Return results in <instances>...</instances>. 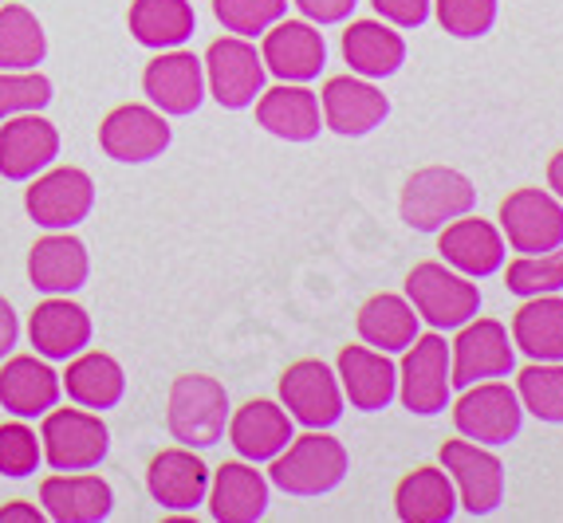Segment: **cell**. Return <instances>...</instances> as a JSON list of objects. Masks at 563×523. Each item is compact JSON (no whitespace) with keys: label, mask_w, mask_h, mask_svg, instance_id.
Masks as SVG:
<instances>
[{"label":"cell","mask_w":563,"mask_h":523,"mask_svg":"<svg viewBox=\"0 0 563 523\" xmlns=\"http://www.w3.org/2000/svg\"><path fill=\"white\" fill-rule=\"evenodd\" d=\"M517 393L525 413L548 425H563V363H532L520 370Z\"/></svg>","instance_id":"36"},{"label":"cell","mask_w":563,"mask_h":523,"mask_svg":"<svg viewBox=\"0 0 563 523\" xmlns=\"http://www.w3.org/2000/svg\"><path fill=\"white\" fill-rule=\"evenodd\" d=\"M29 338L40 358L67 363V358H76L79 350H87V343H91V315H87L79 303H71V299L52 296L32 311Z\"/></svg>","instance_id":"24"},{"label":"cell","mask_w":563,"mask_h":523,"mask_svg":"<svg viewBox=\"0 0 563 523\" xmlns=\"http://www.w3.org/2000/svg\"><path fill=\"white\" fill-rule=\"evenodd\" d=\"M406 299L433 331H457L481 311V288L457 268L426 260L406 276Z\"/></svg>","instance_id":"4"},{"label":"cell","mask_w":563,"mask_h":523,"mask_svg":"<svg viewBox=\"0 0 563 523\" xmlns=\"http://www.w3.org/2000/svg\"><path fill=\"white\" fill-rule=\"evenodd\" d=\"M201 64H206L209 94L225 111H244V107H253L261 99L268 67H264V56L244 36L213 40Z\"/></svg>","instance_id":"8"},{"label":"cell","mask_w":563,"mask_h":523,"mask_svg":"<svg viewBox=\"0 0 563 523\" xmlns=\"http://www.w3.org/2000/svg\"><path fill=\"white\" fill-rule=\"evenodd\" d=\"M296 9H300L303 20H311L316 29H323V24H343V20L355 12L358 0H291Z\"/></svg>","instance_id":"43"},{"label":"cell","mask_w":563,"mask_h":523,"mask_svg":"<svg viewBox=\"0 0 563 523\" xmlns=\"http://www.w3.org/2000/svg\"><path fill=\"white\" fill-rule=\"evenodd\" d=\"M371 4L395 29H422L433 12V0H371Z\"/></svg>","instance_id":"42"},{"label":"cell","mask_w":563,"mask_h":523,"mask_svg":"<svg viewBox=\"0 0 563 523\" xmlns=\"http://www.w3.org/2000/svg\"><path fill=\"white\" fill-rule=\"evenodd\" d=\"M67 398L84 410H114L126 393V374L114 363L111 355H99V350H79L71 363H67V374H59Z\"/></svg>","instance_id":"31"},{"label":"cell","mask_w":563,"mask_h":523,"mask_svg":"<svg viewBox=\"0 0 563 523\" xmlns=\"http://www.w3.org/2000/svg\"><path fill=\"white\" fill-rule=\"evenodd\" d=\"M457 343L450 346V382L457 390L488 378H508L517 366V343L508 338V327L497 319H470L457 327Z\"/></svg>","instance_id":"10"},{"label":"cell","mask_w":563,"mask_h":523,"mask_svg":"<svg viewBox=\"0 0 563 523\" xmlns=\"http://www.w3.org/2000/svg\"><path fill=\"white\" fill-rule=\"evenodd\" d=\"M166 425L186 448H213L229 425V390L209 374H181L169 386Z\"/></svg>","instance_id":"2"},{"label":"cell","mask_w":563,"mask_h":523,"mask_svg":"<svg viewBox=\"0 0 563 523\" xmlns=\"http://www.w3.org/2000/svg\"><path fill=\"white\" fill-rule=\"evenodd\" d=\"M438 253L450 268H457L461 276L470 280H485V276H497L505 268L508 244L505 233L497 224L481 221V216H457L442 229V241H438Z\"/></svg>","instance_id":"19"},{"label":"cell","mask_w":563,"mask_h":523,"mask_svg":"<svg viewBox=\"0 0 563 523\" xmlns=\"http://www.w3.org/2000/svg\"><path fill=\"white\" fill-rule=\"evenodd\" d=\"M64 382L59 374L36 355H12L0 366V405L12 418H44L52 405L59 402Z\"/></svg>","instance_id":"25"},{"label":"cell","mask_w":563,"mask_h":523,"mask_svg":"<svg viewBox=\"0 0 563 523\" xmlns=\"http://www.w3.org/2000/svg\"><path fill=\"white\" fill-rule=\"evenodd\" d=\"M99 146L107 158L122 166H142V162L162 158V149L169 146V122L158 107L122 103L99 126Z\"/></svg>","instance_id":"14"},{"label":"cell","mask_w":563,"mask_h":523,"mask_svg":"<svg viewBox=\"0 0 563 523\" xmlns=\"http://www.w3.org/2000/svg\"><path fill=\"white\" fill-rule=\"evenodd\" d=\"M453 425L461 437L477 441V445H508V441H517L520 425H525L520 393L500 378L465 386V393L453 405Z\"/></svg>","instance_id":"6"},{"label":"cell","mask_w":563,"mask_h":523,"mask_svg":"<svg viewBox=\"0 0 563 523\" xmlns=\"http://www.w3.org/2000/svg\"><path fill=\"white\" fill-rule=\"evenodd\" d=\"M229 441L241 460H273L291 441V413L276 402H249L229 418Z\"/></svg>","instance_id":"28"},{"label":"cell","mask_w":563,"mask_h":523,"mask_svg":"<svg viewBox=\"0 0 563 523\" xmlns=\"http://www.w3.org/2000/svg\"><path fill=\"white\" fill-rule=\"evenodd\" d=\"M505 288L520 299L563 291V253L560 248H552V253L517 256V260L505 268Z\"/></svg>","instance_id":"37"},{"label":"cell","mask_w":563,"mask_h":523,"mask_svg":"<svg viewBox=\"0 0 563 523\" xmlns=\"http://www.w3.org/2000/svg\"><path fill=\"white\" fill-rule=\"evenodd\" d=\"M206 504L217 523H256L268 512V480L253 460H229L209 477Z\"/></svg>","instance_id":"23"},{"label":"cell","mask_w":563,"mask_h":523,"mask_svg":"<svg viewBox=\"0 0 563 523\" xmlns=\"http://www.w3.org/2000/svg\"><path fill=\"white\" fill-rule=\"evenodd\" d=\"M52 103V79L40 71H0V119L44 111Z\"/></svg>","instance_id":"41"},{"label":"cell","mask_w":563,"mask_h":523,"mask_svg":"<svg viewBox=\"0 0 563 523\" xmlns=\"http://www.w3.org/2000/svg\"><path fill=\"white\" fill-rule=\"evenodd\" d=\"M343 386L339 374L320 358H300L291 363L280 378V405L308 430H331L343 418Z\"/></svg>","instance_id":"13"},{"label":"cell","mask_w":563,"mask_h":523,"mask_svg":"<svg viewBox=\"0 0 563 523\" xmlns=\"http://www.w3.org/2000/svg\"><path fill=\"white\" fill-rule=\"evenodd\" d=\"M442 468L457 488V504L470 515H493L505 500V465L488 445L477 441H445Z\"/></svg>","instance_id":"11"},{"label":"cell","mask_w":563,"mask_h":523,"mask_svg":"<svg viewBox=\"0 0 563 523\" xmlns=\"http://www.w3.org/2000/svg\"><path fill=\"white\" fill-rule=\"evenodd\" d=\"M20 338V323H16V311H12V303L4 296H0V358L9 355L12 346H16Z\"/></svg>","instance_id":"44"},{"label":"cell","mask_w":563,"mask_h":523,"mask_svg":"<svg viewBox=\"0 0 563 523\" xmlns=\"http://www.w3.org/2000/svg\"><path fill=\"white\" fill-rule=\"evenodd\" d=\"M0 4H4V0H0Z\"/></svg>","instance_id":"47"},{"label":"cell","mask_w":563,"mask_h":523,"mask_svg":"<svg viewBox=\"0 0 563 523\" xmlns=\"http://www.w3.org/2000/svg\"><path fill=\"white\" fill-rule=\"evenodd\" d=\"M343 59L351 64V75L390 79L406 64V40L386 20H355L343 32Z\"/></svg>","instance_id":"29"},{"label":"cell","mask_w":563,"mask_h":523,"mask_svg":"<svg viewBox=\"0 0 563 523\" xmlns=\"http://www.w3.org/2000/svg\"><path fill=\"white\" fill-rule=\"evenodd\" d=\"M323 126L339 138H363L390 114V99L363 75H335L320 94Z\"/></svg>","instance_id":"17"},{"label":"cell","mask_w":563,"mask_h":523,"mask_svg":"<svg viewBox=\"0 0 563 523\" xmlns=\"http://www.w3.org/2000/svg\"><path fill=\"white\" fill-rule=\"evenodd\" d=\"M40 504L56 523H99L111 515L114 492L103 477H71V472H56L40 485Z\"/></svg>","instance_id":"27"},{"label":"cell","mask_w":563,"mask_h":523,"mask_svg":"<svg viewBox=\"0 0 563 523\" xmlns=\"http://www.w3.org/2000/svg\"><path fill=\"white\" fill-rule=\"evenodd\" d=\"M438 24L457 40H481L497 24V0H433Z\"/></svg>","instance_id":"39"},{"label":"cell","mask_w":563,"mask_h":523,"mask_svg":"<svg viewBox=\"0 0 563 523\" xmlns=\"http://www.w3.org/2000/svg\"><path fill=\"white\" fill-rule=\"evenodd\" d=\"M402 370H398V398L418 418H433L450 405V343L438 331L418 335L402 350Z\"/></svg>","instance_id":"7"},{"label":"cell","mask_w":563,"mask_h":523,"mask_svg":"<svg viewBox=\"0 0 563 523\" xmlns=\"http://www.w3.org/2000/svg\"><path fill=\"white\" fill-rule=\"evenodd\" d=\"M40 445H44V460L56 472H87L99 468V460L111 448V433H107L103 418L95 410H52L44 413L40 425Z\"/></svg>","instance_id":"5"},{"label":"cell","mask_w":563,"mask_h":523,"mask_svg":"<svg viewBox=\"0 0 563 523\" xmlns=\"http://www.w3.org/2000/svg\"><path fill=\"white\" fill-rule=\"evenodd\" d=\"M146 488L166 512H194L209 496V468L194 448H162L146 468Z\"/></svg>","instance_id":"20"},{"label":"cell","mask_w":563,"mask_h":523,"mask_svg":"<svg viewBox=\"0 0 563 523\" xmlns=\"http://www.w3.org/2000/svg\"><path fill=\"white\" fill-rule=\"evenodd\" d=\"M126 24H131V36L142 47L169 52V47H181L198 32V12L189 0H134Z\"/></svg>","instance_id":"34"},{"label":"cell","mask_w":563,"mask_h":523,"mask_svg":"<svg viewBox=\"0 0 563 523\" xmlns=\"http://www.w3.org/2000/svg\"><path fill=\"white\" fill-rule=\"evenodd\" d=\"M355 327L366 346H375L383 355H402L406 346L418 338V311H413L410 299L383 291V296H371L358 308Z\"/></svg>","instance_id":"32"},{"label":"cell","mask_w":563,"mask_h":523,"mask_svg":"<svg viewBox=\"0 0 563 523\" xmlns=\"http://www.w3.org/2000/svg\"><path fill=\"white\" fill-rule=\"evenodd\" d=\"M12 520H20V523H40L44 520V512L40 508H32V504H4L0 508V523H12Z\"/></svg>","instance_id":"45"},{"label":"cell","mask_w":563,"mask_h":523,"mask_svg":"<svg viewBox=\"0 0 563 523\" xmlns=\"http://www.w3.org/2000/svg\"><path fill=\"white\" fill-rule=\"evenodd\" d=\"M339 386L355 410L383 413L398 398V370L395 363L375 346H343L339 350Z\"/></svg>","instance_id":"21"},{"label":"cell","mask_w":563,"mask_h":523,"mask_svg":"<svg viewBox=\"0 0 563 523\" xmlns=\"http://www.w3.org/2000/svg\"><path fill=\"white\" fill-rule=\"evenodd\" d=\"M548 189H552V193L563 201V149L555 154L552 162H548Z\"/></svg>","instance_id":"46"},{"label":"cell","mask_w":563,"mask_h":523,"mask_svg":"<svg viewBox=\"0 0 563 523\" xmlns=\"http://www.w3.org/2000/svg\"><path fill=\"white\" fill-rule=\"evenodd\" d=\"M288 0H213V16L225 24V32L233 36H264L276 20H284Z\"/></svg>","instance_id":"38"},{"label":"cell","mask_w":563,"mask_h":523,"mask_svg":"<svg viewBox=\"0 0 563 523\" xmlns=\"http://www.w3.org/2000/svg\"><path fill=\"white\" fill-rule=\"evenodd\" d=\"M261 56L280 84H311L328 67V44L311 20H276L264 32Z\"/></svg>","instance_id":"16"},{"label":"cell","mask_w":563,"mask_h":523,"mask_svg":"<svg viewBox=\"0 0 563 523\" xmlns=\"http://www.w3.org/2000/svg\"><path fill=\"white\" fill-rule=\"evenodd\" d=\"M473 205H477V189L461 169L426 166L406 178L398 213L413 233H442L450 221L473 213Z\"/></svg>","instance_id":"3"},{"label":"cell","mask_w":563,"mask_h":523,"mask_svg":"<svg viewBox=\"0 0 563 523\" xmlns=\"http://www.w3.org/2000/svg\"><path fill=\"white\" fill-rule=\"evenodd\" d=\"M512 343L532 363H563V296H532L512 315Z\"/></svg>","instance_id":"33"},{"label":"cell","mask_w":563,"mask_h":523,"mask_svg":"<svg viewBox=\"0 0 563 523\" xmlns=\"http://www.w3.org/2000/svg\"><path fill=\"white\" fill-rule=\"evenodd\" d=\"M40 460H44V445H40L36 433L24 425V418L0 425V477L24 480L36 472Z\"/></svg>","instance_id":"40"},{"label":"cell","mask_w":563,"mask_h":523,"mask_svg":"<svg viewBox=\"0 0 563 523\" xmlns=\"http://www.w3.org/2000/svg\"><path fill=\"white\" fill-rule=\"evenodd\" d=\"M59 158V131L47 119L32 114H12L0 126V178L32 181Z\"/></svg>","instance_id":"18"},{"label":"cell","mask_w":563,"mask_h":523,"mask_svg":"<svg viewBox=\"0 0 563 523\" xmlns=\"http://www.w3.org/2000/svg\"><path fill=\"white\" fill-rule=\"evenodd\" d=\"M95 205V181L87 169L79 166H56L40 174L36 181L24 193V209L29 216L47 229V233H64V229H76L87 221Z\"/></svg>","instance_id":"12"},{"label":"cell","mask_w":563,"mask_h":523,"mask_svg":"<svg viewBox=\"0 0 563 523\" xmlns=\"http://www.w3.org/2000/svg\"><path fill=\"white\" fill-rule=\"evenodd\" d=\"M457 508V488L445 468H413L395 488V512L402 523H450Z\"/></svg>","instance_id":"30"},{"label":"cell","mask_w":563,"mask_h":523,"mask_svg":"<svg viewBox=\"0 0 563 523\" xmlns=\"http://www.w3.org/2000/svg\"><path fill=\"white\" fill-rule=\"evenodd\" d=\"M500 233L520 256L563 248V201L548 189H517L500 201Z\"/></svg>","instance_id":"9"},{"label":"cell","mask_w":563,"mask_h":523,"mask_svg":"<svg viewBox=\"0 0 563 523\" xmlns=\"http://www.w3.org/2000/svg\"><path fill=\"white\" fill-rule=\"evenodd\" d=\"M47 52L44 24L24 4H0V71H36Z\"/></svg>","instance_id":"35"},{"label":"cell","mask_w":563,"mask_h":523,"mask_svg":"<svg viewBox=\"0 0 563 523\" xmlns=\"http://www.w3.org/2000/svg\"><path fill=\"white\" fill-rule=\"evenodd\" d=\"M351 457L343 441L328 437L323 430H311L308 437H291L280 457H273L268 485L288 496H328L343 485Z\"/></svg>","instance_id":"1"},{"label":"cell","mask_w":563,"mask_h":523,"mask_svg":"<svg viewBox=\"0 0 563 523\" xmlns=\"http://www.w3.org/2000/svg\"><path fill=\"white\" fill-rule=\"evenodd\" d=\"M142 91L158 107L162 114L186 119L206 103V64L194 52L169 47L162 56H154L142 71Z\"/></svg>","instance_id":"15"},{"label":"cell","mask_w":563,"mask_h":523,"mask_svg":"<svg viewBox=\"0 0 563 523\" xmlns=\"http://www.w3.org/2000/svg\"><path fill=\"white\" fill-rule=\"evenodd\" d=\"M256 122L284 142L320 138V126H323L320 94L308 91L303 84H280L273 91H261V99H256Z\"/></svg>","instance_id":"26"},{"label":"cell","mask_w":563,"mask_h":523,"mask_svg":"<svg viewBox=\"0 0 563 523\" xmlns=\"http://www.w3.org/2000/svg\"><path fill=\"white\" fill-rule=\"evenodd\" d=\"M87 271H91V260H87L84 241L71 236V229L47 233L32 244L29 280L44 296H71V291H79L87 283Z\"/></svg>","instance_id":"22"}]
</instances>
